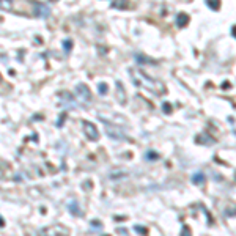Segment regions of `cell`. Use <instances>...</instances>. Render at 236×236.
<instances>
[{
  "mask_svg": "<svg viewBox=\"0 0 236 236\" xmlns=\"http://www.w3.org/2000/svg\"><path fill=\"white\" fill-rule=\"evenodd\" d=\"M131 76H132V80L137 87L143 88L150 93H154V94H164L165 93V85L161 82V80H156V79H151L148 74H145L142 69H131L129 71Z\"/></svg>",
  "mask_w": 236,
  "mask_h": 236,
  "instance_id": "obj_1",
  "label": "cell"
},
{
  "mask_svg": "<svg viewBox=\"0 0 236 236\" xmlns=\"http://www.w3.org/2000/svg\"><path fill=\"white\" fill-rule=\"evenodd\" d=\"M39 236H69V230L63 225H51L39 231Z\"/></svg>",
  "mask_w": 236,
  "mask_h": 236,
  "instance_id": "obj_2",
  "label": "cell"
},
{
  "mask_svg": "<svg viewBox=\"0 0 236 236\" xmlns=\"http://www.w3.org/2000/svg\"><path fill=\"white\" fill-rule=\"evenodd\" d=\"M82 128H84V134L87 135L88 140H98V138H99V132H98L96 126H94L93 123L84 120V121H82Z\"/></svg>",
  "mask_w": 236,
  "mask_h": 236,
  "instance_id": "obj_3",
  "label": "cell"
},
{
  "mask_svg": "<svg viewBox=\"0 0 236 236\" xmlns=\"http://www.w3.org/2000/svg\"><path fill=\"white\" fill-rule=\"evenodd\" d=\"M104 121V120H102ZM106 123V121H104ZM106 128H107V134L112 137V138H115V140H123L125 138V132L118 128V126H113V125H107L106 123Z\"/></svg>",
  "mask_w": 236,
  "mask_h": 236,
  "instance_id": "obj_4",
  "label": "cell"
},
{
  "mask_svg": "<svg viewBox=\"0 0 236 236\" xmlns=\"http://www.w3.org/2000/svg\"><path fill=\"white\" fill-rule=\"evenodd\" d=\"M76 91H77V96H79L82 101H90V99H91V93H90V90H88L87 85L79 84V85L76 87Z\"/></svg>",
  "mask_w": 236,
  "mask_h": 236,
  "instance_id": "obj_5",
  "label": "cell"
},
{
  "mask_svg": "<svg viewBox=\"0 0 236 236\" xmlns=\"http://www.w3.org/2000/svg\"><path fill=\"white\" fill-rule=\"evenodd\" d=\"M35 14L38 17H47L51 14V10L47 5H41V3H35Z\"/></svg>",
  "mask_w": 236,
  "mask_h": 236,
  "instance_id": "obj_6",
  "label": "cell"
},
{
  "mask_svg": "<svg viewBox=\"0 0 236 236\" xmlns=\"http://www.w3.org/2000/svg\"><path fill=\"white\" fill-rule=\"evenodd\" d=\"M187 22H189V16L186 13H179L178 17H176V25L178 27H184V25H187Z\"/></svg>",
  "mask_w": 236,
  "mask_h": 236,
  "instance_id": "obj_7",
  "label": "cell"
},
{
  "mask_svg": "<svg viewBox=\"0 0 236 236\" xmlns=\"http://www.w3.org/2000/svg\"><path fill=\"white\" fill-rule=\"evenodd\" d=\"M116 90H118V99H120L121 104H125L126 102V94H125V88H123L121 82H116Z\"/></svg>",
  "mask_w": 236,
  "mask_h": 236,
  "instance_id": "obj_8",
  "label": "cell"
},
{
  "mask_svg": "<svg viewBox=\"0 0 236 236\" xmlns=\"http://www.w3.org/2000/svg\"><path fill=\"white\" fill-rule=\"evenodd\" d=\"M203 181H205V175L202 172H197V173L192 175V183L194 184H203Z\"/></svg>",
  "mask_w": 236,
  "mask_h": 236,
  "instance_id": "obj_9",
  "label": "cell"
},
{
  "mask_svg": "<svg viewBox=\"0 0 236 236\" xmlns=\"http://www.w3.org/2000/svg\"><path fill=\"white\" fill-rule=\"evenodd\" d=\"M68 209H69L71 212H73V214H76V216H80V214H82V211L79 209V206H77V203H76V202H71V203H69V206H68Z\"/></svg>",
  "mask_w": 236,
  "mask_h": 236,
  "instance_id": "obj_10",
  "label": "cell"
},
{
  "mask_svg": "<svg viewBox=\"0 0 236 236\" xmlns=\"http://www.w3.org/2000/svg\"><path fill=\"white\" fill-rule=\"evenodd\" d=\"M206 3H208L209 8H212V10H219V7H220V0H206Z\"/></svg>",
  "mask_w": 236,
  "mask_h": 236,
  "instance_id": "obj_11",
  "label": "cell"
},
{
  "mask_svg": "<svg viewBox=\"0 0 236 236\" xmlns=\"http://www.w3.org/2000/svg\"><path fill=\"white\" fill-rule=\"evenodd\" d=\"M134 230H135L138 234H142V236H147V233H148V230H147L145 227H142V225H135Z\"/></svg>",
  "mask_w": 236,
  "mask_h": 236,
  "instance_id": "obj_12",
  "label": "cell"
},
{
  "mask_svg": "<svg viewBox=\"0 0 236 236\" xmlns=\"http://www.w3.org/2000/svg\"><path fill=\"white\" fill-rule=\"evenodd\" d=\"M98 90H99V94H106V93H107V90H109V87H107V84L101 82V84L98 85Z\"/></svg>",
  "mask_w": 236,
  "mask_h": 236,
  "instance_id": "obj_13",
  "label": "cell"
},
{
  "mask_svg": "<svg viewBox=\"0 0 236 236\" xmlns=\"http://www.w3.org/2000/svg\"><path fill=\"white\" fill-rule=\"evenodd\" d=\"M145 157H147L148 161H156V159H159V154H157V153H154V151H148Z\"/></svg>",
  "mask_w": 236,
  "mask_h": 236,
  "instance_id": "obj_14",
  "label": "cell"
},
{
  "mask_svg": "<svg viewBox=\"0 0 236 236\" xmlns=\"http://www.w3.org/2000/svg\"><path fill=\"white\" fill-rule=\"evenodd\" d=\"M63 47H65L66 52H69L71 47H73V41H71V39H65V41H63Z\"/></svg>",
  "mask_w": 236,
  "mask_h": 236,
  "instance_id": "obj_15",
  "label": "cell"
},
{
  "mask_svg": "<svg viewBox=\"0 0 236 236\" xmlns=\"http://www.w3.org/2000/svg\"><path fill=\"white\" fill-rule=\"evenodd\" d=\"M162 106H164L162 109H164V112H165V113H170V110H172V107H170V104H169V102H164Z\"/></svg>",
  "mask_w": 236,
  "mask_h": 236,
  "instance_id": "obj_16",
  "label": "cell"
},
{
  "mask_svg": "<svg viewBox=\"0 0 236 236\" xmlns=\"http://www.w3.org/2000/svg\"><path fill=\"white\" fill-rule=\"evenodd\" d=\"M181 236H191V231H189V228H187V227H184V228H183Z\"/></svg>",
  "mask_w": 236,
  "mask_h": 236,
  "instance_id": "obj_17",
  "label": "cell"
},
{
  "mask_svg": "<svg viewBox=\"0 0 236 236\" xmlns=\"http://www.w3.org/2000/svg\"><path fill=\"white\" fill-rule=\"evenodd\" d=\"M2 3H3L2 5L3 8H10V0H2Z\"/></svg>",
  "mask_w": 236,
  "mask_h": 236,
  "instance_id": "obj_18",
  "label": "cell"
},
{
  "mask_svg": "<svg viewBox=\"0 0 236 236\" xmlns=\"http://www.w3.org/2000/svg\"><path fill=\"white\" fill-rule=\"evenodd\" d=\"M63 121H65V113H63V115H61V116H60V121H58V123H57V126H58V128H60V126H61V125H63Z\"/></svg>",
  "mask_w": 236,
  "mask_h": 236,
  "instance_id": "obj_19",
  "label": "cell"
}]
</instances>
